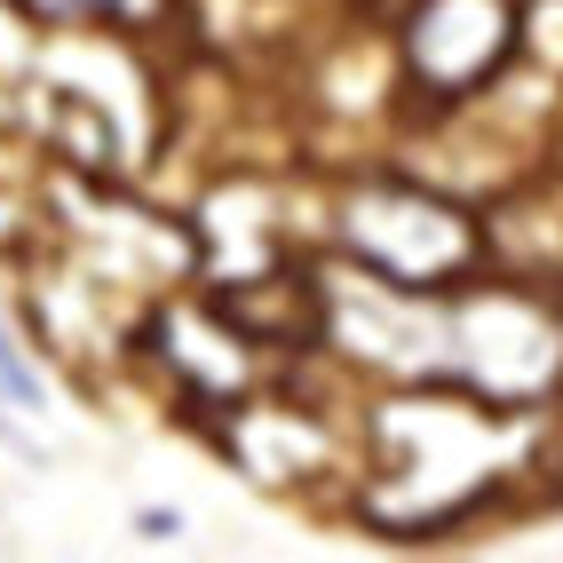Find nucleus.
<instances>
[{"label": "nucleus", "mask_w": 563, "mask_h": 563, "mask_svg": "<svg viewBox=\"0 0 563 563\" xmlns=\"http://www.w3.org/2000/svg\"><path fill=\"white\" fill-rule=\"evenodd\" d=\"M0 405H41V382H32V365L16 357L9 333H0Z\"/></svg>", "instance_id": "nucleus-1"}]
</instances>
